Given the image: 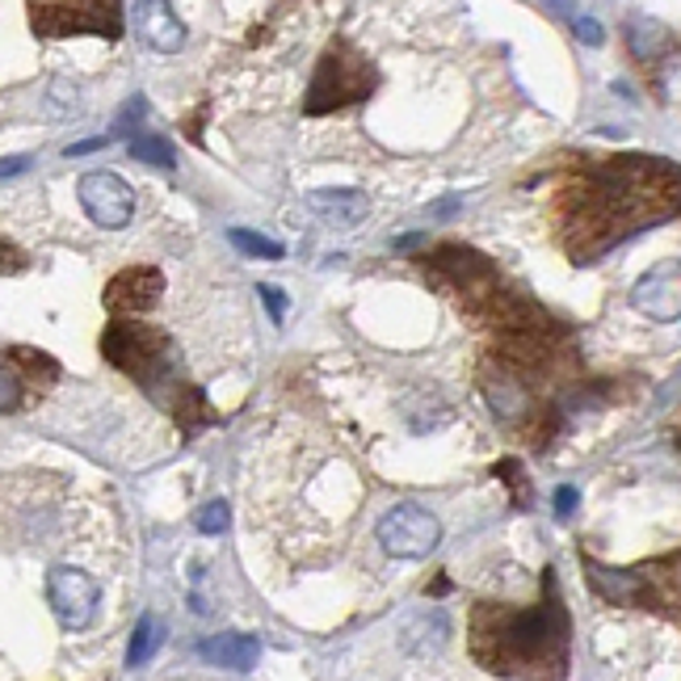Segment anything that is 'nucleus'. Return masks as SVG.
I'll return each instance as SVG.
<instances>
[{
    "label": "nucleus",
    "mask_w": 681,
    "mask_h": 681,
    "mask_svg": "<svg viewBox=\"0 0 681 681\" xmlns=\"http://www.w3.org/2000/svg\"><path fill=\"white\" fill-rule=\"evenodd\" d=\"M375 85V72L366 64H357L350 55H325V64L312 80V93H307V114H328V110H341L350 101H362Z\"/></svg>",
    "instance_id": "4"
},
{
    "label": "nucleus",
    "mask_w": 681,
    "mask_h": 681,
    "mask_svg": "<svg viewBox=\"0 0 681 681\" xmlns=\"http://www.w3.org/2000/svg\"><path fill=\"white\" fill-rule=\"evenodd\" d=\"M584 568V581L593 584L606 602H615V606H635V602H644V593H652L648 584V572H627V568H606V564H597V559H581Z\"/></svg>",
    "instance_id": "10"
},
{
    "label": "nucleus",
    "mask_w": 681,
    "mask_h": 681,
    "mask_svg": "<svg viewBox=\"0 0 681 681\" xmlns=\"http://www.w3.org/2000/svg\"><path fill=\"white\" fill-rule=\"evenodd\" d=\"M307 211L325 215L337 227H354L357 219H366L370 202L362 190H307Z\"/></svg>",
    "instance_id": "12"
},
{
    "label": "nucleus",
    "mask_w": 681,
    "mask_h": 681,
    "mask_svg": "<svg viewBox=\"0 0 681 681\" xmlns=\"http://www.w3.org/2000/svg\"><path fill=\"white\" fill-rule=\"evenodd\" d=\"M622 34H627V47L635 51V60H660L665 51H669V30L656 22V17H644V13H635V17H627L622 22Z\"/></svg>",
    "instance_id": "14"
},
{
    "label": "nucleus",
    "mask_w": 681,
    "mask_h": 681,
    "mask_svg": "<svg viewBox=\"0 0 681 681\" xmlns=\"http://www.w3.org/2000/svg\"><path fill=\"white\" fill-rule=\"evenodd\" d=\"M446 640H451V618L442 615V610H433V615H425V618H413V622L404 627V648L413 652V656H433V652H442Z\"/></svg>",
    "instance_id": "15"
},
{
    "label": "nucleus",
    "mask_w": 681,
    "mask_h": 681,
    "mask_svg": "<svg viewBox=\"0 0 681 681\" xmlns=\"http://www.w3.org/2000/svg\"><path fill=\"white\" fill-rule=\"evenodd\" d=\"M143 114H148V101L143 98H130L127 105L118 110V130L127 135V143L130 139H139V118H143Z\"/></svg>",
    "instance_id": "23"
},
{
    "label": "nucleus",
    "mask_w": 681,
    "mask_h": 681,
    "mask_svg": "<svg viewBox=\"0 0 681 681\" xmlns=\"http://www.w3.org/2000/svg\"><path fill=\"white\" fill-rule=\"evenodd\" d=\"M198 656H202L206 665H215V669L249 673V669H257L261 644L253 635H244V631H224V635H206V640L198 644Z\"/></svg>",
    "instance_id": "11"
},
{
    "label": "nucleus",
    "mask_w": 681,
    "mask_h": 681,
    "mask_svg": "<svg viewBox=\"0 0 681 681\" xmlns=\"http://www.w3.org/2000/svg\"><path fill=\"white\" fill-rule=\"evenodd\" d=\"M555 518H572V514H577V505H581V492H577V488L572 484H559L555 488Z\"/></svg>",
    "instance_id": "24"
},
{
    "label": "nucleus",
    "mask_w": 681,
    "mask_h": 681,
    "mask_svg": "<svg viewBox=\"0 0 681 681\" xmlns=\"http://www.w3.org/2000/svg\"><path fill=\"white\" fill-rule=\"evenodd\" d=\"M34 30L38 34H76V30H98L105 38L123 34V13L114 4H30Z\"/></svg>",
    "instance_id": "7"
},
{
    "label": "nucleus",
    "mask_w": 681,
    "mask_h": 681,
    "mask_svg": "<svg viewBox=\"0 0 681 681\" xmlns=\"http://www.w3.org/2000/svg\"><path fill=\"white\" fill-rule=\"evenodd\" d=\"M257 294L265 299V307H269V320H274V325H282V316H287V303H282V294H278V287L261 282Z\"/></svg>",
    "instance_id": "25"
},
{
    "label": "nucleus",
    "mask_w": 681,
    "mask_h": 681,
    "mask_svg": "<svg viewBox=\"0 0 681 681\" xmlns=\"http://www.w3.org/2000/svg\"><path fill=\"white\" fill-rule=\"evenodd\" d=\"M98 148H105V139H80V143H72V148H67L64 156H89V152H98Z\"/></svg>",
    "instance_id": "27"
},
{
    "label": "nucleus",
    "mask_w": 681,
    "mask_h": 681,
    "mask_svg": "<svg viewBox=\"0 0 681 681\" xmlns=\"http://www.w3.org/2000/svg\"><path fill=\"white\" fill-rule=\"evenodd\" d=\"M438 539H442V526L421 505H391L379 518V543L395 559H425L438 547Z\"/></svg>",
    "instance_id": "3"
},
{
    "label": "nucleus",
    "mask_w": 681,
    "mask_h": 681,
    "mask_svg": "<svg viewBox=\"0 0 681 681\" xmlns=\"http://www.w3.org/2000/svg\"><path fill=\"white\" fill-rule=\"evenodd\" d=\"M471 648H480L492 640V648L480 652V660L509 673V665L534 669V665H552L564 673V644H568V610L552 593V572H547V597L534 610H488L480 606L471 618Z\"/></svg>",
    "instance_id": "1"
},
{
    "label": "nucleus",
    "mask_w": 681,
    "mask_h": 681,
    "mask_svg": "<svg viewBox=\"0 0 681 681\" xmlns=\"http://www.w3.org/2000/svg\"><path fill=\"white\" fill-rule=\"evenodd\" d=\"M22 168H30V156H9V161H4V177L22 173Z\"/></svg>",
    "instance_id": "28"
},
{
    "label": "nucleus",
    "mask_w": 681,
    "mask_h": 681,
    "mask_svg": "<svg viewBox=\"0 0 681 681\" xmlns=\"http://www.w3.org/2000/svg\"><path fill=\"white\" fill-rule=\"evenodd\" d=\"M127 152L135 156V161L161 164V168H173V164H177V156H173V143L161 139V135H139V139H130Z\"/></svg>",
    "instance_id": "19"
},
{
    "label": "nucleus",
    "mask_w": 681,
    "mask_h": 681,
    "mask_svg": "<svg viewBox=\"0 0 681 681\" xmlns=\"http://www.w3.org/2000/svg\"><path fill=\"white\" fill-rule=\"evenodd\" d=\"M413 244H421V236H400L395 240V249H413Z\"/></svg>",
    "instance_id": "29"
},
{
    "label": "nucleus",
    "mask_w": 681,
    "mask_h": 681,
    "mask_svg": "<svg viewBox=\"0 0 681 681\" xmlns=\"http://www.w3.org/2000/svg\"><path fill=\"white\" fill-rule=\"evenodd\" d=\"M227 518H231V514H227L224 501H211V505L198 509V530H202V534H224Z\"/></svg>",
    "instance_id": "22"
},
{
    "label": "nucleus",
    "mask_w": 681,
    "mask_h": 681,
    "mask_svg": "<svg viewBox=\"0 0 681 681\" xmlns=\"http://www.w3.org/2000/svg\"><path fill=\"white\" fill-rule=\"evenodd\" d=\"M47 597H51V610L60 615L67 631H85L93 622V615H98L101 589L89 572L60 564V568L47 572Z\"/></svg>",
    "instance_id": "5"
},
{
    "label": "nucleus",
    "mask_w": 681,
    "mask_h": 681,
    "mask_svg": "<svg viewBox=\"0 0 681 681\" xmlns=\"http://www.w3.org/2000/svg\"><path fill=\"white\" fill-rule=\"evenodd\" d=\"M101 354L110 357L118 370L135 375L139 383H148L152 395L168 388L173 375H177V357H173L168 341H164L156 328L118 320V325L105 328V337H101Z\"/></svg>",
    "instance_id": "2"
},
{
    "label": "nucleus",
    "mask_w": 681,
    "mask_h": 681,
    "mask_svg": "<svg viewBox=\"0 0 681 681\" xmlns=\"http://www.w3.org/2000/svg\"><path fill=\"white\" fill-rule=\"evenodd\" d=\"M227 240L244 253V257H257V261H282V244L278 240H269V236H261V231H249V227H231L227 231Z\"/></svg>",
    "instance_id": "18"
},
{
    "label": "nucleus",
    "mask_w": 681,
    "mask_h": 681,
    "mask_svg": "<svg viewBox=\"0 0 681 681\" xmlns=\"http://www.w3.org/2000/svg\"><path fill=\"white\" fill-rule=\"evenodd\" d=\"M547 13H559V17H572L568 26H572V34L581 38L584 47H602V42H606V30H602V22H597V17H589V13H572L568 4H547Z\"/></svg>",
    "instance_id": "20"
},
{
    "label": "nucleus",
    "mask_w": 681,
    "mask_h": 681,
    "mask_svg": "<svg viewBox=\"0 0 681 681\" xmlns=\"http://www.w3.org/2000/svg\"><path fill=\"white\" fill-rule=\"evenodd\" d=\"M80 206H85V215L98 227L114 231V227L130 224V215H135V190H130L118 173L98 168V173L80 177Z\"/></svg>",
    "instance_id": "6"
},
{
    "label": "nucleus",
    "mask_w": 681,
    "mask_h": 681,
    "mask_svg": "<svg viewBox=\"0 0 681 681\" xmlns=\"http://www.w3.org/2000/svg\"><path fill=\"white\" fill-rule=\"evenodd\" d=\"M135 13L139 17H148L143 22V38L161 51V55H177L181 47H186V26L177 22V13L168 9V4H135Z\"/></svg>",
    "instance_id": "13"
},
{
    "label": "nucleus",
    "mask_w": 681,
    "mask_h": 681,
    "mask_svg": "<svg viewBox=\"0 0 681 681\" xmlns=\"http://www.w3.org/2000/svg\"><path fill=\"white\" fill-rule=\"evenodd\" d=\"M17 408V375H13V366H4V413H13Z\"/></svg>",
    "instance_id": "26"
},
{
    "label": "nucleus",
    "mask_w": 681,
    "mask_h": 681,
    "mask_svg": "<svg viewBox=\"0 0 681 681\" xmlns=\"http://www.w3.org/2000/svg\"><path fill=\"white\" fill-rule=\"evenodd\" d=\"M631 307L656 325L681 320V261H660L631 287Z\"/></svg>",
    "instance_id": "8"
},
{
    "label": "nucleus",
    "mask_w": 681,
    "mask_h": 681,
    "mask_svg": "<svg viewBox=\"0 0 681 681\" xmlns=\"http://www.w3.org/2000/svg\"><path fill=\"white\" fill-rule=\"evenodd\" d=\"M164 291V278L161 269H152V265H135V269H123L114 282H110V291H105V307L110 312H148Z\"/></svg>",
    "instance_id": "9"
},
{
    "label": "nucleus",
    "mask_w": 681,
    "mask_h": 681,
    "mask_svg": "<svg viewBox=\"0 0 681 681\" xmlns=\"http://www.w3.org/2000/svg\"><path fill=\"white\" fill-rule=\"evenodd\" d=\"M488 408L501 421H518L521 413H526V391L518 383H509V379H492L488 383Z\"/></svg>",
    "instance_id": "17"
},
{
    "label": "nucleus",
    "mask_w": 681,
    "mask_h": 681,
    "mask_svg": "<svg viewBox=\"0 0 681 681\" xmlns=\"http://www.w3.org/2000/svg\"><path fill=\"white\" fill-rule=\"evenodd\" d=\"M164 644V622L156 615H143L135 622V631H130V644H127V665L130 669H139V665H148L156 648Z\"/></svg>",
    "instance_id": "16"
},
{
    "label": "nucleus",
    "mask_w": 681,
    "mask_h": 681,
    "mask_svg": "<svg viewBox=\"0 0 681 681\" xmlns=\"http://www.w3.org/2000/svg\"><path fill=\"white\" fill-rule=\"evenodd\" d=\"M9 362L26 366L34 379H42V383L60 379V362H55V357H47V354H38V350H17V345H9Z\"/></svg>",
    "instance_id": "21"
}]
</instances>
